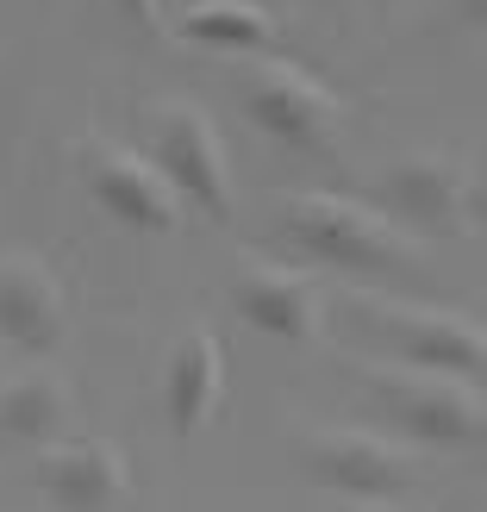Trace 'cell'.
<instances>
[{"instance_id":"cell-1","label":"cell","mask_w":487,"mask_h":512,"mask_svg":"<svg viewBox=\"0 0 487 512\" xmlns=\"http://www.w3.org/2000/svg\"><path fill=\"white\" fill-rule=\"evenodd\" d=\"M275 232L294 256L319 269H350V275H381V269H406L413 244L406 232L350 194H325V188H300V194H275Z\"/></svg>"},{"instance_id":"cell-2","label":"cell","mask_w":487,"mask_h":512,"mask_svg":"<svg viewBox=\"0 0 487 512\" xmlns=\"http://www.w3.org/2000/svg\"><path fill=\"white\" fill-rule=\"evenodd\" d=\"M350 313L363 331L394 356L400 369L444 375L463 388L487 394V325L456 313V306H425V300H388V294H350Z\"/></svg>"},{"instance_id":"cell-3","label":"cell","mask_w":487,"mask_h":512,"mask_svg":"<svg viewBox=\"0 0 487 512\" xmlns=\"http://www.w3.org/2000/svg\"><path fill=\"white\" fill-rule=\"evenodd\" d=\"M363 388H369V406L381 413V425H388V438L413 444V450H475V444H487V394L463 388V381L363 363Z\"/></svg>"},{"instance_id":"cell-4","label":"cell","mask_w":487,"mask_h":512,"mask_svg":"<svg viewBox=\"0 0 487 512\" xmlns=\"http://www.w3.org/2000/svg\"><path fill=\"white\" fill-rule=\"evenodd\" d=\"M300 469L313 488L356 506H394L419 488V450L369 425H325L300 438Z\"/></svg>"},{"instance_id":"cell-5","label":"cell","mask_w":487,"mask_h":512,"mask_svg":"<svg viewBox=\"0 0 487 512\" xmlns=\"http://www.w3.org/2000/svg\"><path fill=\"white\" fill-rule=\"evenodd\" d=\"M238 107L263 138L306 150V157L331 150V138H338V125H344V100L331 94L319 75H306L300 63H281V57H256L238 75Z\"/></svg>"},{"instance_id":"cell-6","label":"cell","mask_w":487,"mask_h":512,"mask_svg":"<svg viewBox=\"0 0 487 512\" xmlns=\"http://www.w3.org/2000/svg\"><path fill=\"white\" fill-rule=\"evenodd\" d=\"M144 157L157 163V175L182 194V207L207 213L213 225L232 219V169H225V144L213 132V119L194 100H157L150 107V144Z\"/></svg>"},{"instance_id":"cell-7","label":"cell","mask_w":487,"mask_h":512,"mask_svg":"<svg viewBox=\"0 0 487 512\" xmlns=\"http://www.w3.org/2000/svg\"><path fill=\"white\" fill-rule=\"evenodd\" d=\"M375 207L406 232L425 238H456L469 219V175L444 150H413L375 175Z\"/></svg>"},{"instance_id":"cell-8","label":"cell","mask_w":487,"mask_h":512,"mask_svg":"<svg viewBox=\"0 0 487 512\" xmlns=\"http://www.w3.org/2000/svg\"><path fill=\"white\" fill-rule=\"evenodd\" d=\"M88 194L94 207L107 213L125 232H150V238H169L182 225V194H175L157 163L144 150H125V144H107L94 138L88 144Z\"/></svg>"},{"instance_id":"cell-9","label":"cell","mask_w":487,"mask_h":512,"mask_svg":"<svg viewBox=\"0 0 487 512\" xmlns=\"http://www.w3.org/2000/svg\"><path fill=\"white\" fill-rule=\"evenodd\" d=\"M232 306L250 331H263L275 344H306L319 331V294H313V275L294 269V263H275V256H238V275H232Z\"/></svg>"},{"instance_id":"cell-10","label":"cell","mask_w":487,"mask_h":512,"mask_svg":"<svg viewBox=\"0 0 487 512\" xmlns=\"http://www.w3.org/2000/svg\"><path fill=\"white\" fill-rule=\"evenodd\" d=\"M38 494L57 512H119L132 494V469H125L119 444L107 438H63L38 450Z\"/></svg>"},{"instance_id":"cell-11","label":"cell","mask_w":487,"mask_h":512,"mask_svg":"<svg viewBox=\"0 0 487 512\" xmlns=\"http://www.w3.org/2000/svg\"><path fill=\"white\" fill-rule=\"evenodd\" d=\"M69 331V306L63 288L38 256H0V344L13 356L44 363Z\"/></svg>"},{"instance_id":"cell-12","label":"cell","mask_w":487,"mask_h":512,"mask_svg":"<svg viewBox=\"0 0 487 512\" xmlns=\"http://www.w3.org/2000/svg\"><path fill=\"white\" fill-rule=\"evenodd\" d=\"M225 400V350L213 331H182L163 363V419L175 444H194Z\"/></svg>"},{"instance_id":"cell-13","label":"cell","mask_w":487,"mask_h":512,"mask_svg":"<svg viewBox=\"0 0 487 512\" xmlns=\"http://www.w3.org/2000/svg\"><path fill=\"white\" fill-rule=\"evenodd\" d=\"M63 419H69V388L50 369H25L13 381H0V444L50 450V444H63L57 438Z\"/></svg>"},{"instance_id":"cell-14","label":"cell","mask_w":487,"mask_h":512,"mask_svg":"<svg viewBox=\"0 0 487 512\" xmlns=\"http://www.w3.org/2000/svg\"><path fill=\"white\" fill-rule=\"evenodd\" d=\"M175 32L200 50H213V57H250L256 63L275 44V19L256 0H200V7L182 13Z\"/></svg>"},{"instance_id":"cell-15","label":"cell","mask_w":487,"mask_h":512,"mask_svg":"<svg viewBox=\"0 0 487 512\" xmlns=\"http://www.w3.org/2000/svg\"><path fill=\"white\" fill-rule=\"evenodd\" d=\"M113 7L132 19V25H157V0H113Z\"/></svg>"},{"instance_id":"cell-16","label":"cell","mask_w":487,"mask_h":512,"mask_svg":"<svg viewBox=\"0 0 487 512\" xmlns=\"http://www.w3.org/2000/svg\"><path fill=\"white\" fill-rule=\"evenodd\" d=\"M469 219H481V225H487V163H481V175L469 182Z\"/></svg>"},{"instance_id":"cell-17","label":"cell","mask_w":487,"mask_h":512,"mask_svg":"<svg viewBox=\"0 0 487 512\" xmlns=\"http://www.w3.org/2000/svg\"><path fill=\"white\" fill-rule=\"evenodd\" d=\"M456 19L475 25V32H487V0H456Z\"/></svg>"},{"instance_id":"cell-18","label":"cell","mask_w":487,"mask_h":512,"mask_svg":"<svg viewBox=\"0 0 487 512\" xmlns=\"http://www.w3.org/2000/svg\"><path fill=\"white\" fill-rule=\"evenodd\" d=\"M369 512H394V506H369Z\"/></svg>"}]
</instances>
